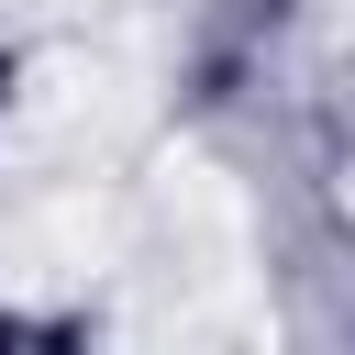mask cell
Masks as SVG:
<instances>
[{
  "label": "cell",
  "instance_id": "6da1fadb",
  "mask_svg": "<svg viewBox=\"0 0 355 355\" xmlns=\"http://www.w3.org/2000/svg\"><path fill=\"white\" fill-rule=\"evenodd\" d=\"M11 78H22V67H11V55H0V122H11Z\"/></svg>",
  "mask_w": 355,
  "mask_h": 355
}]
</instances>
